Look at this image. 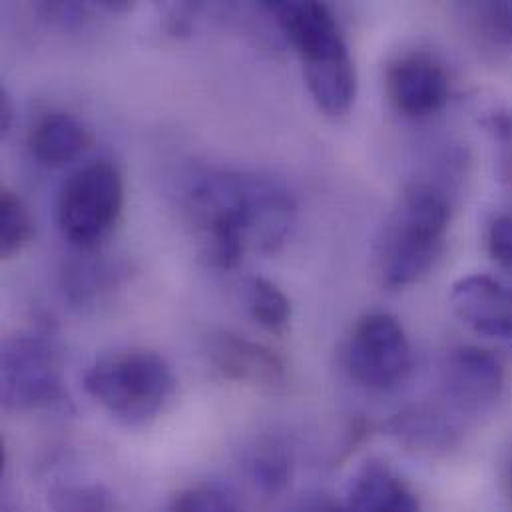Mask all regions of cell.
Returning <instances> with one entry per match:
<instances>
[{
	"instance_id": "cell-1",
	"label": "cell",
	"mask_w": 512,
	"mask_h": 512,
	"mask_svg": "<svg viewBox=\"0 0 512 512\" xmlns=\"http://www.w3.org/2000/svg\"><path fill=\"white\" fill-rule=\"evenodd\" d=\"M182 206L202 254L218 269H236L248 250L277 254L297 224L295 196L281 182L250 172H196Z\"/></svg>"
},
{
	"instance_id": "cell-2",
	"label": "cell",
	"mask_w": 512,
	"mask_h": 512,
	"mask_svg": "<svg viewBox=\"0 0 512 512\" xmlns=\"http://www.w3.org/2000/svg\"><path fill=\"white\" fill-rule=\"evenodd\" d=\"M299 56L311 98L329 116H343L357 98V70L341 26L327 4L311 0L263 2Z\"/></svg>"
},
{
	"instance_id": "cell-3",
	"label": "cell",
	"mask_w": 512,
	"mask_h": 512,
	"mask_svg": "<svg viewBox=\"0 0 512 512\" xmlns=\"http://www.w3.org/2000/svg\"><path fill=\"white\" fill-rule=\"evenodd\" d=\"M451 196L435 182H411L375 242V271L383 287L405 289L431 273L451 226Z\"/></svg>"
},
{
	"instance_id": "cell-4",
	"label": "cell",
	"mask_w": 512,
	"mask_h": 512,
	"mask_svg": "<svg viewBox=\"0 0 512 512\" xmlns=\"http://www.w3.org/2000/svg\"><path fill=\"white\" fill-rule=\"evenodd\" d=\"M176 375L170 363L150 349H122L96 359L86 375L84 389L116 423L146 427L170 405L176 393Z\"/></svg>"
},
{
	"instance_id": "cell-5",
	"label": "cell",
	"mask_w": 512,
	"mask_h": 512,
	"mask_svg": "<svg viewBox=\"0 0 512 512\" xmlns=\"http://www.w3.org/2000/svg\"><path fill=\"white\" fill-rule=\"evenodd\" d=\"M124 212V180L108 160L76 168L60 186L56 222L76 252H96L114 232Z\"/></svg>"
},
{
	"instance_id": "cell-6",
	"label": "cell",
	"mask_w": 512,
	"mask_h": 512,
	"mask_svg": "<svg viewBox=\"0 0 512 512\" xmlns=\"http://www.w3.org/2000/svg\"><path fill=\"white\" fill-rule=\"evenodd\" d=\"M0 395L4 409L14 413H30L64 401L60 357L48 331L28 329L4 339Z\"/></svg>"
},
{
	"instance_id": "cell-7",
	"label": "cell",
	"mask_w": 512,
	"mask_h": 512,
	"mask_svg": "<svg viewBox=\"0 0 512 512\" xmlns=\"http://www.w3.org/2000/svg\"><path fill=\"white\" fill-rule=\"evenodd\" d=\"M343 367L351 381L369 391H393L413 369V349L397 317L383 311L363 315L343 347Z\"/></svg>"
},
{
	"instance_id": "cell-8",
	"label": "cell",
	"mask_w": 512,
	"mask_h": 512,
	"mask_svg": "<svg viewBox=\"0 0 512 512\" xmlns=\"http://www.w3.org/2000/svg\"><path fill=\"white\" fill-rule=\"evenodd\" d=\"M505 381V367L491 351L461 345L439 365V403L467 423L499 403Z\"/></svg>"
},
{
	"instance_id": "cell-9",
	"label": "cell",
	"mask_w": 512,
	"mask_h": 512,
	"mask_svg": "<svg viewBox=\"0 0 512 512\" xmlns=\"http://www.w3.org/2000/svg\"><path fill=\"white\" fill-rule=\"evenodd\" d=\"M385 92L391 106L403 118L427 120L447 106L451 78L435 56L413 52L389 64Z\"/></svg>"
},
{
	"instance_id": "cell-10",
	"label": "cell",
	"mask_w": 512,
	"mask_h": 512,
	"mask_svg": "<svg viewBox=\"0 0 512 512\" xmlns=\"http://www.w3.org/2000/svg\"><path fill=\"white\" fill-rule=\"evenodd\" d=\"M449 301L455 317L467 329L512 349V281L473 273L455 281Z\"/></svg>"
},
{
	"instance_id": "cell-11",
	"label": "cell",
	"mask_w": 512,
	"mask_h": 512,
	"mask_svg": "<svg viewBox=\"0 0 512 512\" xmlns=\"http://www.w3.org/2000/svg\"><path fill=\"white\" fill-rule=\"evenodd\" d=\"M212 367L228 381L261 391H275L285 383V363L275 351L248 337L220 331L206 347Z\"/></svg>"
},
{
	"instance_id": "cell-12",
	"label": "cell",
	"mask_w": 512,
	"mask_h": 512,
	"mask_svg": "<svg viewBox=\"0 0 512 512\" xmlns=\"http://www.w3.org/2000/svg\"><path fill=\"white\" fill-rule=\"evenodd\" d=\"M383 431L409 451L441 455L459 447L465 421L437 401L399 411L385 421Z\"/></svg>"
},
{
	"instance_id": "cell-13",
	"label": "cell",
	"mask_w": 512,
	"mask_h": 512,
	"mask_svg": "<svg viewBox=\"0 0 512 512\" xmlns=\"http://www.w3.org/2000/svg\"><path fill=\"white\" fill-rule=\"evenodd\" d=\"M347 512H421L413 489L381 459L365 461L351 477Z\"/></svg>"
},
{
	"instance_id": "cell-14",
	"label": "cell",
	"mask_w": 512,
	"mask_h": 512,
	"mask_svg": "<svg viewBox=\"0 0 512 512\" xmlns=\"http://www.w3.org/2000/svg\"><path fill=\"white\" fill-rule=\"evenodd\" d=\"M88 146V128L68 112H46L28 132V150L46 168H62L74 162Z\"/></svg>"
},
{
	"instance_id": "cell-15",
	"label": "cell",
	"mask_w": 512,
	"mask_h": 512,
	"mask_svg": "<svg viewBox=\"0 0 512 512\" xmlns=\"http://www.w3.org/2000/svg\"><path fill=\"white\" fill-rule=\"evenodd\" d=\"M459 12L467 38L485 60L512 62V2H465Z\"/></svg>"
},
{
	"instance_id": "cell-16",
	"label": "cell",
	"mask_w": 512,
	"mask_h": 512,
	"mask_svg": "<svg viewBox=\"0 0 512 512\" xmlns=\"http://www.w3.org/2000/svg\"><path fill=\"white\" fill-rule=\"evenodd\" d=\"M122 275L120 263L94 256V252H78L62 263L60 287L74 307H88L110 293Z\"/></svg>"
},
{
	"instance_id": "cell-17",
	"label": "cell",
	"mask_w": 512,
	"mask_h": 512,
	"mask_svg": "<svg viewBox=\"0 0 512 512\" xmlns=\"http://www.w3.org/2000/svg\"><path fill=\"white\" fill-rule=\"evenodd\" d=\"M34 238V220L26 202L10 188H0V257L20 254Z\"/></svg>"
},
{
	"instance_id": "cell-18",
	"label": "cell",
	"mask_w": 512,
	"mask_h": 512,
	"mask_svg": "<svg viewBox=\"0 0 512 512\" xmlns=\"http://www.w3.org/2000/svg\"><path fill=\"white\" fill-rule=\"evenodd\" d=\"M250 477L267 497L283 493L293 477L291 455L277 441L259 443L250 457Z\"/></svg>"
},
{
	"instance_id": "cell-19",
	"label": "cell",
	"mask_w": 512,
	"mask_h": 512,
	"mask_svg": "<svg viewBox=\"0 0 512 512\" xmlns=\"http://www.w3.org/2000/svg\"><path fill=\"white\" fill-rule=\"evenodd\" d=\"M248 307L257 323L269 333H285L291 321L289 297L269 279L252 277L248 283Z\"/></svg>"
},
{
	"instance_id": "cell-20",
	"label": "cell",
	"mask_w": 512,
	"mask_h": 512,
	"mask_svg": "<svg viewBox=\"0 0 512 512\" xmlns=\"http://www.w3.org/2000/svg\"><path fill=\"white\" fill-rule=\"evenodd\" d=\"M52 512H114V499L102 485L60 483L46 495Z\"/></svg>"
},
{
	"instance_id": "cell-21",
	"label": "cell",
	"mask_w": 512,
	"mask_h": 512,
	"mask_svg": "<svg viewBox=\"0 0 512 512\" xmlns=\"http://www.w3.org/2000/svg\"><path fill=\"white\" fill-rule=\"evenodd\" d=\"M168 512H240V505L228 487L202 483L178 491L168 503Z\"/></svg>"
},
{
	"instance_id": "cell-22",
	"label": "cell",
	"mask_w": 512,
	"mask_h": 512,
	"mask_svg": "<svg viewBox=\"0 0 512 512\" xmlns=\"http://www.w3.org/2000/svg\"><path fill=\"white\" fill-rule=\"evenodd\" d=\"M483 126L497 148L501 172L505 180L512 184V112L505 108H493L485 114Z\"/></svg>"
},
{
	"instance_id": "cell-23",
	"label": "cell",
	"mask_w": 512,
	"mask_h": 512,
	"mask_svg": "<svg viewBox=\"0 0 512 512\" xmlns=\"http://www.w3.org/2000/svg\"><path fill=\"white\" fill-rule=\"evenodd\" d=\"M487 250L493 261L512 275V214L493 218L487 228Z\"/></svg>"
},
{
	"instance_id": "cell-24",
	"label": "cell",
	"mask_w": 512,
	"mask_h": 512,
	"mask_svg": "<svg viewBox=\"0 0 512 512\" xmlns=\"http://www.w3.org/2000/svg\"><path fill=\"white\" fill-rule=\"evenodd\" d=\"M46 18L62 28H78L90 18V6L80 2H44L40 6Z\"/></svg>"
},
{
	"instance_id": "cell-25",
	"label": "cell",
	"mask_w": 512,
	"mask_h": 512,
	"mask_svg": "<svg viewBox=\"0 0 512 512\" xmlns=\"http://www.w3.org/2000/svg\"><path fill=\"white\" fill-rule=\"evenodd\" d=\"M14 124V104L4 88H0V134L6 136Z\"/></svg>"
},
{
	"instance_id": "cell-26",
	"label": "cell",
	"mask_w": 512,
	"mask_h": 512,
	"mask_svg": "<svg viewBox=\"0 0 512 512\" xmlns=\"http://www.w3.org/2000/svg\"><path fill=\"white\" fill-rule=\"evenodd\" d=\"M299 512H347L343 503H335L329 499H321V501H313L307 503Z\"/></svg>"
},
{
	"instance_id": "cell-27",
	"label": "cell",
	"mask_w": 512,
	"mask_h": 512,
	"mask_svg": "<svg viewBox=\"0 0 512 512\" xmlns=\"http://www.w3.org/2000/svg\"><path fill=\"white\" fill-rule=\"evenodd\" d=\"M100 8L112 12V14H122V12H128L134 8L132 2H126V0H104L100 2Z\"/></svg>"
}]
</instances>
